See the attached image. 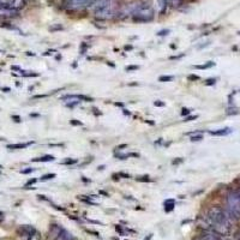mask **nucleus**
<instances>
[{
	"mask_svg": "<svg viewBox=\"0 0 240 240\" xmlns=\"http://www.w3.org/2000/svg\"><path fill=\"white\" fill-rule=\"evenodd\" d=\"M54 156L52 155H46V156H42V157H36V159H33L31 161L33 162H50V161H54Z\"/></svg>",
	"mask_w": 240,
	"mask_h": 240,
	"instance_id": "2eb2a0df",
	"label": "nucleus"
},
{
	"mask_svg": "<svg viewBox=\"0 0 240 240\" xmlns=\"http://www.w3.org/2000/svg\"><path fill=\"white\" fill-rule=\"evenodd\" d=\"M197 118H198L197 115H189V116L185 118L184 121H185V123H189V121H192V120H195V119H197Z\"/></svg>",
	"mask_w": 240,
	"mask_h": 240,
	"instance_id": "5701e85b",
	"label": "nucleus"
},
{
	"mask_svg": "<svg viewBox=\"0 0 240 240\" xmlns=\"http://www.w3.org/2000/svg\"><path fill=\"white\" fill-rule=\"evenodd\" d=\"M151 238H153V234H149V235H146L143 240H151Z\"/></svg>",
	"mask_w": 240,
	"mask_h": 240,
	"instance_id": "e433bc0d",
	"label": "nucleus"
},
{
	"mask_svg": "<svg viewBox=\"0 0 240 240\" xmlns=\"http://www.w3.org/2000/svg\"><path fill=\"white\" fill-rule=\"evenodd\" d=\"M233 219H235L228 210H223L219 206H213L204 217L205 228L217 232L219 234H227L229 232Z\"/></svg>",
	"mask_w": 240,
	"mask_h": 240,
	"instance_id": "f257e3e1",
	"label": "nucleus"
},
{
	"mask_svg": "<svg viewBox=\"0 0 240 240\" xmlns=\"http://www.w3.org/2000/svg\"><path fill=\"white\" fill-rule=\"evenodd\" d=\"M33 172H34V168H26V169L20 170L22 174H29V173H33Z\"/></svg>",
	"mask_w": 240,
	"mask_h": 240,
	"instance_id": "bb28decb",
	"label": "nucleus"
},
{
	"mask_svg": "<svg viewBox=\"0 0 240 240\" xmlns=\"http://www.w3.org/2000/svg\"><path fill=\"white\" fill-rule=\"evenodd\" d=\"M190 113H191V110H190L189 108H183V109H181V115H184V116L189 115Z\"/></svg>",
	"mask_w": 240,
	"mask_h": 240,
	"instance_id": "c85d7f7f",
	"label": "nucleus"
},
{
	"mask_svg": "<svg viewBox=\"0 0 240 240\" xmlns=\"http://www.w3.org/2000/svg\"><path fill=\"white\" fill-rule=\"evenodd\" d=\"M26 55H31V56H34L35 54H34V53H31V52H28V53H26Z\"/></svg>",
	"mask_w": 240,
	"mask_h": 240,
	"instance_id": "a19ab883",
	"label": "nucleus"
},
{
	"mask_svg": "<svg viewBox=\"0 0 240 240\" xmlns=\"http://www.w3.org/2000/svg\"><path fill=\"white\" fill-rule=\"evenodd\" d=\"M173 76H161L160 78H159V82H170V80H173Z\"/></svg>",
	"mask_w": 240,
	"mask_h": 240,
	"instance_id": "6ab92c4d",
	"label": "nucleus"
},
{
	"mask_svg": "<svg viewBox=\"0 0 240 240\" xmlns=\"http://www.w3.org/2000/svg\"><path fill=\"white\" fill-rule=\"evenodd\" d=\"M138 69H139L138 65H130V66L126 67V71L130 72V71H135V70H138Z\"/></svg>",
	"mask_w": 240,
	"mask_h": 240,
	"instance_id": "412c9836",
	"label": "nucleus"
},
{
	"mask_svg": "<svg viewBox=\"0 0 240 240\" xmlns=\"http://www.w3.org/2000/svg\"><path fill=\"white\" fill-rule=\"evenodd\" d=\"M180 3H181V0H170V4L173 6H178Z\"/></svg>",
	"mask_w": 240,
	"mask_h": 240,
	"instance_id": "473e14b6",
	"label": "nucleus"
},
{
	"mask_svg": "<svg viewBox=\"0 0 240 240\" xmlns=\"http://www.w3.org/2000/svg\"><path fill=\"white\" fill-rule=\"evenodd\" d=\"M239 239H240V236H239Z\"/></svg>",
	"mask_w": 240,
	"mask_h": 240,
	"instance_id": "a18cd8bd",
	"label": "nucleus"
},
{
	"mask_svg": "<svg viewBox=\"0 0 240 240\" xmlns=\"http://www.w3.org/2000/svg\"><path fill=\"white\" fill-rule=\"evenodd\" d=\"M199 240H221V234L215 230H208L199 236Z\"/></svg>",
	"mask_w": 240,
	"mask_h": 240,
	"instance_id": "6e6552de",
	"label": "nucleus"
},
{
	"mask_svg": "<svg viewBox=\"0 0 240 240\" xmlns=\"http://www.w3.org/2000/svg\"><path fill=\"white\" fill-rule=\"evenodd\" d=\"M235 191H236V193H238V195H239V197H240V189H236Z\"/></svg>",
	"mask_w": 240,
	"mask_h": 240,
	"instance_id": "37998d69",
	"label": "nucleus"
},
{
	"mask_svg": "<svg viewBox=\"0 0 240 240\" xmlns=\"http://www.w3.org/2000/svg\"><path fill=\"white\" fill-rule=\"evenodd\" d=\"M12 70H16V71H20V67H19V66H12Z\"/></svg>",
	"mask_w": 240,
	"mask_h": 240,
	"instance_id": "58836bf2",
	"label": "nucleus"
},
{
	"mask_svg": "<svg viewBox=\"0 0 240 240\" xmlns=\"http://www.w3.org/2000/svg\"><path fill=\"white\" fill-rule=\"evenodd\" d=\"M163 204H165V211H166V213L172 211V210L174 209V206H175V202H174V199H166Z\"/></svg>",
	"mask_w": 240,
	"mask_h": 240,
	"instance_id": "4468645a",
	"label": "nucleus"
},
{
	"mask_svg": "<svg viewBox=\"0 0 240 240\" xmlns=\"http://www.w3.org/2000/svg\"><path fill=\"white\" fill-rule=\"evenodd\" d=\"M28 240H41V234L36 230V232H34L28 238Z\"/></svg>",
	"mask_w": 240,
	"mask_h": 240,
	"instance_id": "a211bd4d",
	"label": "nucleus"
},
{
	"mask_svg": "<svg viewBox=\"0 0 240 240\" xmlns=\"http://www.w3.org/2000/svg\"><path fill=\"white\" fill-rule=\"evenodd\" d=\"M230 132H232V129L225 127V129H220L217 131H210V135H211V136H227Z\"/></svg>",
	"mask_w": 240,
	"mask_h": 240,
	"instance_id": "9b49d317",
	"label": "nucleus"
},
{
	"mask_svg": "<svg viewBox=\"0 0 240 240\" xmlns=\"http://www.w3.org/2000/svg\"><path fill=\"white\" fill-rule=\"evenodd\" d=\"M70 124H71V125H75V126H80V125H82L80 121H77V120H75V119L70 120Z\"/></svg>",
	"mask_w": 240,
	"mask_h": 240,
	"instance_id": "c756f323",
	"label": "nucleus"
},
{
	"mask_svg": "<svg viewBox=\"0 0 240 240\" xmlns=\"http://www.w3.org/2000/svg\"><path fill=\"white\" fill-rule=\"evenodd\" d=\"M180 162H183V159H181V157H179V160H174V161H173V165H178V163H180Z\"/></svg>",
	"mask_w": 240,
	"mask_h": 240,
	"instance_id": "c9c22d12",
	"label": "nucleus"
},
{
	"mask_svg": "<svg viewBox=\"0 0 240 240\" xmlns=\"http://www.w3.org/2000/svg\"><path fill=\"white\" fill-rule=\"evenodd\" d=\"M12 119H13L15 123H20V121H22L20 116H18V115H12Z\"/></svg>",
	"mask_w": 240,
	"mask_h": 240,
	"instance_id": "2f4dec72",
	"label": "nucleus"
},
{
	"mask_svg": "<svg viewBox=\"0 0 240 240\" xmlns=\"http://www.w3.org/2000/svg\"><path fill=\"white\" fill-rule=\"evenodd\" d=\"M1 90H3L4 93H10V91H11V89H10V88H3Z\"/></svg>",
	"mask_w": 240,
	"mask_h": 240,
	"instance_id": "4c0bfd02",
	"label": "nucleus"
},
{
	"mask_svg": "<svg viewBox=\"0 0 240 240\" xmlns=\"http://www.w3.org/2000/svg\"><path fill=\"white\" fill-rule=\"evenodd\" d=\"M138 181H150V179H149V176H139V178H136Z\"/></svg>",
	"mask_w": 240,
	"mask_h": 240,
	"instance_id": "a878e982",
	"label": "nucleus"
},
{
	"mask_svg": "<svg viewBox=\"0 0 240 240\" xmlns=\"http://www.w3.org/2000/svg\"><path fill=\"white\" fill-rule=\"evenodd\" d=\"M215 83H216V79H215V78H209V79L205 80V84H206V85H214Z\"/></svg>",
	"mask_w": 240,
	"mask_h": 240,
	"instance_id": "b1692460",
	"label": "nucleus"
},
{
	"mask_svg": "<svg viewBox=\"0 0 240 240\" xmlns=\"http://www.w3.org/2000/svg\"><path fill=\"white\" fill-rule=\"evenodd\" d=\"M76 162H77V160H73V159L70 160V159H67V160L63 161L61 163H63V165H73V163H76Z\"/></svg>",
	"mask_w": 240,
	"mask_h": 240,
	"instance_id": "393cba45",
	"label": "nucleus"
},
{
	"mask_svg": "<svg viewBox=\"0 0 240 240\" xmlns=\"http://www.w3.org/2000/svg\"><path fill=\"white\" fill-rule=\"evenodd\" d=\"M227 210L235 217H240V197L236 191H230L227 195Z\"/></svg>",
	"mask_w": 240,
	"mask_h": 240,
	"instance_id": "7ed1b4c3",
	"label": "nucleus"
},
{
	"mask_svg": "<svg viewBox=\"0 0 240 240\" xmlns=\"http://www.w3.org/2000/svg\"><path fill=\"white\" fill-rule=\"evenodd\" d=\"M169 4H170V0H157V5H159L160 13H165Z\"/></svg>",
	"mask_w": 240,
	"mask_h": 240,
	"instance_id": "f8f14e48",
	"label": "nucleus"
},
{
	"mask_svg": "<svg viewBox=\"0 0 240 240\" xmlns=\"http://www.w3.org/2000/svg\"><path fill=\"white\" fill-rule=\"evenodd\" d=\"M53 178H55V174H54V173H49V174L42 175V176L40 178V180H41V181H47V180H50V179H53Z\"/></svg>",
	"mask_w": 240,
	"mask_h": 240,
	"instance_id": "f3484780",
	"label": "nucleus"
},
{
	"mask_svg": "<svg viewBox=\"0 0 240 240\" xmlns=\"http://www.w3.org/2000/svg\"><path fill=\"white\" fill-rule=\"evenodd\" d=\"M3 220H4V214H3L1 211H0V222H1Z\"/></svg>",
	"mask_w": 240,
	"mask_h": 240,
	"instance_id": "ea45409f",
	"label": "nucleus"
},
{
	"mask_svg": "<svg viewBox=\"0 0 240 240\" xmlns=\"http://www.w3.org/2000/svg\"><path fill=\"white\" fill-rule=\"evenodd\" d=\"M55 240H77V239L69 230L61 228V230H60V233H59V235H58V238Z\"/></svg>",
	"mask_w": 240,
	"mask_h": 240,
	"instance_id": "1a4fd4ad",
	"label": "nucleus"
},
{
	"mask_svg": "<svg viewBox=\"0 0 240 240\" xmlns=\"http://www.w3.org/2000/svg\"><path fill=\"white\" fill-rule=\"evenodd\" d=\"M169 33H170V30H169V29H166V30H161V31H159L157 35H159V36H165V35H168Z\"/></svg>",
	"mask_w": 240,
	"mask_h": 240,
	"instance_id": "aec40b11",
	"label": "nucleus"
},
{
	"mask_svg": "<svg viewBox=\"0 0 240 240\" xmlns=\"http://www.w3.org/2000/svg\"><path fill=\"white\" fill-rule=\"evenodd\" d=\"M124 114H127V115H130V112H129V110H126V109H124Z\"/></svg>",
	"mask_w": 240,
	"mask_h": 240,
	"instance_id": "79ce46f5",
	"label": "nucleus"
},
{
	"mask_svg": "<svg viewBox=\"0 0 240 240\" xmlns=\"http://www.w3.org/2000/svg\"><path fill=\"white\" fill-rule=\"evenodd\" d=\"M34 142H28V143H17V144H9L7 145V149H11V150H16V149H24L29 145H31Z\"/></svg>",
	"mask_w": 240,
	"mask_h": 240,
	"instance_id": "ddd939ff",
	"label": "nucleus"
},
{
	"mask_svg": "<svg viewBox=\"0 0 240 240\" xmlns=\"http://www.w3.org/2000/svg\"><path fill=\"white\" fill-rule=\"evenodd\" d=\"M215 65V63H213V61H209V63H206V64H204V65H196V66H193L195 69H197V70H205V69H210V67H213Z\"/></svg>",
	"mask_w": 240,
	"mask_h": 240,
	"instance_id": "dca6fc26",
	"label": "nucleus"
},
{
	"mask_svg": "<svg viewBox=\"0 0 240 240\" xmlns=\"http://www.w3.org/2000/svg\"><path fill=\"white\" fill-rule=\"evenodd\" d=\"M18 15V11L10 9L9 6H1L0 7V17L3 18H10V17H16Z\"/></svg>",
	"mask_w": 240,
	"mask_h": 240,
	"instance_id": "0eeeda50",
	"label": "nucleus"
},
{
	"mask_svg": "<svg viewBox=\"0 0 240 240\" xmlns=\"http://www.w3.org/2000/svg\"><path fill=\"white\" fill-rule=\"evenodd\" d=\"M17 232H18V234H19V236H20L22 240H28V238L34 232H36V229L33 226L24 225V226H20Z\"/></svg>",
	"mask_w": 240,
	"mask_h": 240,
	"instance_id": "39448f33",
	"label": "nucleus"
},
{
	"mask_svg": "<svg viewBox=\"0 0 240 240\" xmlns=\"http://www.w3.org/2000/svg\"><path fill=\"white\" fill-rule=\"evenodd\" d=\"M132 17L135 22H149L154 18V10L149 5H139L133 10Z\"/></svg>",
	"mask_w": 240,
	"mask_h": 240,
	"instance_id": "f03ea898",
	"label": "nucleus"
},
{
	"mask_svg": "<svg viewBox=\"0 0 240 240\" xmlns=\"http://www.w3.org/2000/svg\"><path fill=\"white\" fill-rule=\"evenodd\" d=\"M61 29H63L61 25H56V26H52V28H49L50 31H55V30H61Z\"/></svg>",
	"mask_w": 240,
	"mask_h": 240,
	"instance_id": "7c9ffc66",
	"label": "nucleus"
},
{
	"mask_svg": "<svg viewBox=\"0 0 240 240\" xmlns=\"http://www.w3.org/2000/svg\"><path fill=\"white\" fill-rule=\"evenodd\" d=\"M89 0H65V5L67 6V9L71 10H78L83 6H85L88 4Z\"/></svg>",
	"mask_w": 240,
	"mask_h": 240,
	"instance_id": "423d86ee",
	"label": "nucleus"
},
{
	"mask_svg": "<svg viewBox=\"0 0 240 240\" xmlns=\"http://www.w3.org/2000/svg\"><path fill=\"white\" fill-rule=\"evenodd\" d=\"M115 12V5H114V0L103 6H100L97 9H94V15L97 19H109L113 17Z\"/></svg>",
	"mask_w": 240,
	"mask_h": 240,
	"instance_id": "20e7f679",
	"label": "nucleus"
},
{
	"mask_svg": "<svg viewBox=\"0 0 240 240\" xmlns=\"http://www.w3.org/2000/svg\"><path fill=\"white\" fill-rule=\"evenodd\" d=\"M37 181V179H31V180H29V181L26 183V186H29V185H33V184H35Z\"/></svg>",
	"mask_w": 240,
	"mask_h": 240,
	"instance_id": "f704fd0d",
	"label": "nucleus"
},
{
	"mask_svg": "<svg viewBox=\"0 0 240 240\" xmlns=\"http://www.w3.org/2000/svg\"><path fill=\"white\" fill-rule=\"evenodd\" d=\"M187 79H189V80H198V79H199V76H197V75H190V76L187 77Z\"/></svg>",
	"mask_w": 240,
	"mask_h": 240,
	"instance_id": "cd10ccee",
	"label": "nucleus"
},
{
	"mask_svg": "<svg viewBox=\"0 0 240 240\" xmlns=\"http://www.w3.org/2000/svg\"><path fill=\"white\" fill-rule=\"evenodd\" d=\"M25 4H26V0H11L9 4V7L18 11V10L23 9L25 6Z\"/></svg>",
	"mask_w": 240,
	"mask_h": 240,
	"instance_id": "9d476101",
	"label": "nucleus"
},
{
	"mask_svg": "<svg viewBox=\"0 0 240 240\" xmlns=\"http://www.w3.org/2000/svg\"><path fill=\"white\" fill-rule=\"evenodd\" d=\"M202 139H203V136H202V135L192 136V137H191V140H192V142H199V140H202Z\"/></svg>",
	"mask_w": 240,
	"mask_h": 240,
	"instance_id": "4be33fe9",
	"label": "nucleus"
},
{
	"mask_svg": "<svg viewBox=\"0 0 240 240\" xmlns=\"http://www.w3.org/2000/svg\"><path fill=\"white\" fill-rule=\"evenodd\" d=\"M0 7H1V3H0Z\"/></svg>",
	"mask_w": 240,
	"mask_h": 240,
	"instance_id": "c03bdc74",
	"label": "nucleus"
},
{
	"mask_svg": "<svg viewBox=\"0 0 240 240\" xmlns=\"http://www.w3.org/2000/svg\"><path fill=\"white\" fill-rule=\"evenodd\" d=\"M154 105H155L156 107H163V106H165V103H163V102H161V101H155V102H154Z\"/></svg>",
	"mask_w": 240,
	"mask_h": 240,
	"instance_id": "72a5a7b5",
	"label": "nucleus"
}]
</instances>
